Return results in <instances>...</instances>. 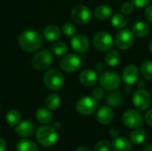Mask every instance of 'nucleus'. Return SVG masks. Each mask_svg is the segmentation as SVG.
Wrapping results in <instances>:
<instances>
[{"instance_id": "nucleus-20", "label": "nucleus", "mask_w": 152, "mask_h": 151, "mask_svg": "<svg viewBox=\"0 0 152 151\" xmlns=\"http://www.w3.org/2000/svg\"><path fill=\"white\" fill-rule=\"evenodd\" d=\"M132 31L138 37H145L150 33V26L144 21H137L134 24Z\"/></svg>"}, {"instance_id": "nucleus-6", "label": "nucleus", "mask_w": 152, "mask_h": 151, "mask_svg": "<svg viewBox=\"0 0 152 151\" xmlns=\"http://www.w3.org/2000/svg\"><path fill=\"white\" fill-rule=\"evenodd\" d=\"M53 63V55L48 50H42L36 53L32 60V65L38 70H45Z\"/></svg>"}, {"instance_id": "nucleus-26", "label": "nucleus", "mask_w": 152, "mask_h": 151, "mask_svg": "<svg viewBox=\"0 0 152 151\" xmlns=\"http://www.w3.org/2000/svg\"><path fill=\"white\" fill-rule=\"evenodd\" d=\"M16 151H38V149L33 142L22 139L17 143Z\"/></svg>"}, {"instance_id": "nucleus-19", "label": "nucleus", "mask_w": 152, "mask_h": 151, "mask_svg": "<svg viewBox=\"0 0 152 151\" xmlns=\"http://www.w3.org/2000/svg\"><path fill=\"white\" fill-rule=\"evenodd\" d=\"M61 35V28L56 25H49L44 30V36L48 41H56Z\"/></svg>"}, {"instance_id": "nucleus-32", "label": "nucleus", "mask_w": 152, "mask_h": 151, "mask_svg": "<svg viewBox=\"0 0 152 151\" xmlns=\"http://www.w3.org/2000/svg\"><path fill=\"white\" fill-rule=\"evenodd\" d=\"M62 31L63 34L68 36V37H72L73 36H75L77 28L75 27V25L71 22H66L63 24L62 26Z\"/></svg>"}, {"instance_id": "nucleus-29", "label": "nucleus", "mask_w": 152, "mask_h": 151, "mask_svg": "<svg viewBox=\"0 0 152 151\" xmlns=\"http://www.w3.org/2000/svg\"><path fill=\"white\" fill-rule=\"evenodd\" d=\"M126 23H127L126 18L123 13H116L111 18V24L116 28H119V29L124 28Z\"/></svg>"}, {"instance_id": "nucleus-12", "label": "nucleus", "mask_w": 152, "mask_h": 151, "mask_svg": "<svg viewBox=\"0 0 152 151\" xmlns=\"http://www.w3.org/2000/svg\"><path fill=\"white\" fill-rule=\"evenodd\" d=\"M82 61L77 54L70 53L64 56L61 61V68L67 73H73L77 71L81 66Z\"/></svg>"}, {"instance_id": "nucleus-39", "label": "nucleus", "mask_w": 152, "mask_h": 151, "mask_svg": "<svg viewBox=\"0 0 152 151\" xmlns=\"http://www.w3.org/2000/svg\"><path fill=\"white\" fill-rule=\"evenodd\" d=\"M6 149H7V144L5 140L0 137V151H6Z\"/></svg>"}, {"instance_id": "nucleus-27", "label": "nucleus", "mask_w": 152, "mask_h": 151, "mask_svg": "<svg viewBox=\"0 0 152 151\" xmlns=\"http://www.w3.org/2000/svg\"><path fill=\"white\" fill-rule=\"evenodd\" d=\"M5 118H6L7 124L11 127H13V126H16L20 122V114L16 109H11L7 112Z\"/></svg>"}, {"instance_id": "nucleus-2", "label": "nucleus", "mask_w": 152, "mask_h": 151, "mask_svg": "<svg viewBox=\"0 0 152 151\" xmlns=\"http://www.w3.org/2000/svg\"><path fill=\"white\" fill-rule=\"evenodd\" d=\"M37 140L43 147H53L58 140L57 131L51 125L40 126L37 132Z\"/></svg>"}, {"instance_id": "nucleus-11", "label": "nucleus", "mask_w": 152, "mask_h": 151, "mask_svg": "<svg viewBox=\"0 0 152 151\" xmlns=\"http://www.w3.org/2000/svg\"><path fill=\"white\" fill-rule=\"evenodd\" d=\"M133 102L134 107L139 110H145L150 108L151 104V97L149 92L140 88L134 92L133 95Z\"/></svg>"}, {"instance_id": "nucleus-33", "label": "nucleus", "mask_w": 152, "mask_h": 151, "mask_svg": "<svg viewBox=\"0 0 152 151\" xmlns=\"http://www.w3.org/2000/svg\"><path fill=\"white\" fill-rule=\"evenodd\" d=\"M134 10V4L133 3H130V2H126V3H124L121 7H120V11H121V13L123 14H130L131 12H133Z\"/></svg>"}, {"instance_id": "nucleus-14", "label": "nucleus", "mask_w": 152, "mask_h": 151, "mask_svg": "<svg viewBox=\"0 0 152 151\" xmlns=\"http://www.w3.org/2000/svg\"><path fill=\"white\" fill-rule=\"evenodd\" d=\"M79 82L85 87H93L98 82L97 73L93 69H85L79 75Z\"/></svg>"}, {"instance_id": "nucleus-35", "label": "nucleus", "mask_w": 152, "mask_h": 151, "mask_svg": "<svg viewBox=\"0 0 152 151\" xmlns=\"http://www.w3.org/2000/svg\"><path fill=\"white\" fill-rule=\"evenodd\" d=\"M93 97L96 100V101H100L104 97V91L103 88L101 87H97L93 91Z\"/></svg>"}, {"instance_id": "nucleus-17", "label": "nucleus", "mask_w": 152, "mask_h": 151, "mask_svg": "<svg viewBox=\"0 0 152 151\" xmlns=\"http://www.w3.org/2000/svg\"><path fill=\"white\" fill-rule=\"evenodd\" d=\"M96 117H97V120H98V122L100 124L106 125L110 124L113 121V119H114V112L110 107L103 106L98 110Z\"/></svg>"}, {"instance_id": "nucleus-23", "label": "nucleus", "mask_w": 152, "mask_h": 151, "mask_svg": "<svg viewBox=\"0 0 152 151\" xmlns=\"http://www.w3.org/2000/svg\"><path fill=\"white\" fill-rule=\"evenodd\" d=\"M146 138V131L143 128H136L130 134V140L134 144H142Z\"/></svg>"}, {"instance_id": "nucleus-5", "label": "nucleus", "mask_w": 152, "mask_h": 151, "mask_svg": "<svg viewBox=\"0 0 152 151\" xmlns=\"http://www.w3.org/2000/svg\"><path fill=\"white\" fill-rule=\"evenodd\" d=\"M94 46L100 52H107L112 49L114 41L110 34L105 31H100L94 36Z\"/></svg>"}, {"instance_id": "nucleus-4", "label": "nucleus", "mask_w": 152, "mask_h": 151, "mask_svg": "<svg viewBox=\"0 0 152 151\" xmlns=\"http://www.w3.org/2000/svg\"><path fill=\"white\" fill-rule=\"evenodd\" d=\"M93 13L91 9L83 4L76 5L71 11V18L77 24L79 25H86L90 22L92 20Z\"/></svg>"}, {"instance_id": "nucleus-15", "label": "nucleus", "mask_w": 152, "mask_h": 151, "mask_svg": "<svg viewBox=\"0 0 152 151\" xmlns=\"http://www.w3.org/2000/svg\"><path fill=\"white\" fill-rule=\"evenodd\" d=\"M139 78V69L134 65H128L122 73V80L127 85H132L137 82Z\"/></svg>"}, {"instance_id": "nucleus-16", "label": "nucleus", "mask_w": 152, "mask_h": 151, "mask_svg": "<svg viewBox=\"0 0 152 151\" xmlns=\"http://www.w3.org/2000/svg\"><path fill=\"white\" fill-rule=\"evenodd\" d=\"M16 133L21 138H28L35 133V125L31 121L24 120L20 122L15 128Z\"/></svg>"}, {"instance_id": "nucleus-36", "label": "nucleus", "mask_w": 152, "mask_h": 151, "mask_svg": "<svg viewBox=\"0 0 152 151\" xmlns=\"http://www.w3.org/2000/svg\"><path fill=\"white\" fill-rule=\"evenodd\" d=\"M132 2L134 4V6L142 8V7L148 5V4L151 2V0H132Z\"/></svg>"}, {"instance_id": "nucleus-18", "label": "nucleus", "mask_w": 152, "mask_h": 151, "mask_svg": "<svg viewBox=\"0 0 152 151\" xmlns=\"http://www.w3.org/2000/svg\"><path fill=\"white\" fill-rule=\"evenodd\" d=\"M112 150L113 151H132V145L125 137H116L112 142Z\"/></svg>"}, {"instance_id": "nucleus-8", "label": "nucleus", "mask_w": 152, "mask_h": 151, "mask_svg": "<svg viewBox=\"0 0 152 151\" xmlns=\"http://www.w3.org/2000/svg\"><path fill=\"white\" fill-rule=\"evenodd\" d=\"M99 82H100V85L104 90L114 91L119 87L121 84V78L117 73L113 71H108L102 74Z\"/></svg>"}, {"instance_id": "nucleus-3", "label": "nucleus", "mask_w": 152, "mask_h": 151, "mask_svg": "<svg viewBox=\"0 0 152 151\" xmlns=\"http://www.w3.org/2000/svg\"><path fill=\"white\" fill-rule=\"evenodd\" d=\"M45 86L52 91L60 90L64 85V77L57 69H50L44 76Z\"/></svg>"}, {"instance_id": "nucleus-42", "label": "nucleus", "mask_w": 152, "mask_h": 151, "mask_svg": "<svg viewBox=\"0 0 152 151\" xmlns=\"http://www.w3.org/2000/svg\"><path fill=\"white\" fill-rule=\"evenodd\" d=\"M96 69H97L98 72H102V71L104 69V67H103V65H102V63H98V64L96 65Z\"/></svg>"}, {"instance_id": "nucleus-40", "label": "nucleus", "mask_w": 152, "mask_h": 151, "mask_svg": "<svg viewBox=\"0 0 152 151\" xmlns=\"http://www.w3.org/2000/svg\"><path fill=\"white\" fill-rule=\"evenodd\" d=\"M110 134L111 137L116 138V137H118V130L117 128H112V129H110Z\"/></svg>"}, {"instance_id": "nucleus-10", "label": "nucleus", "mask_w": 152, "mask_h": 151, "mask_svg": "<svg viewBox=\"0 0 152 151\" xmlns=\"http://www.w3.org/2000/svg\"><path fill=\"white\" fill-rule=\"evenodd\" d=\"M124 125L131 129H136L143 125V118L140 112L134 109L126 110L122 117Z\"/></svg>"}, {"instance_id": "nucleus-31", "label": "nucleus", "mask_w": 152, "mask_h": 151, "mask_svg": "<svg viewBox=\"0 0 152 151\" xmlns=\"http://www.w3.org/2000/svg\"><path fill=\"white\" fill-rule=\"evenodd\" d=\"M141 72L145 79L152 80V61H147L141 66Z\"/></svg>"}, {"instance_id": "nucleus-25", "label": "nucleus", "mask_w": 152, "mask_h": 151, "mask_svg": "<svg viewBox=\"0 0 152 151\" xmlns=\"http://www.w3.org/2000/svg\"><path fill=\"white\" fill-rule=\"evenodd\" d=\"M61 105V99L58 94L52 93L45 99V106L49 110H55Z\"/></svg>"}, {"instance_id": "nucleus-37", "label": "nucleus", "mask_w": 152, "mask_h": 151, "mask_svg": "<svg viewBox=\"0 0 152 151\" xmlns=\"http://www.w3.org/2000/svg\"><path fill=\"white\" fill-rule=\"evenodd\" d=\"M144 15H145V18H146L147 20L152 22V4L149 5V6L145 9Z\"/></svg>"}, {"instance_id": "nucleus-24", "label": "nucleus", "mask_w": 152, "mask_h": 151, "mask_svg": "<svg viewBox=\"0 0 152 151\" xmlns=\"http://www.w3.org/2000/svg\"><path fill=\"white\" fill-rule=\"evenodd\" d=\"M105 62L110 67H116L120 62V54L116 50H111L105 55Z\"/></svg>"}, {"instance_id": "nucleus-21", "label": "nucleus", "mask_w": 152, "mask_h": 151, "mask_svg": "<svg viewBox=\"0 0 152 151\" xmlns=\"http://www.w3.org/2000/svg\"><path fill=\"white\" fill-rule=\"evenodd\" d=\"M36 118L40 124L47 125L52 121L53 116H52V113L49 111L48 109L40 108L36 112Z\"/></svg>"}, {"instance_id": "nucleus-9", "label": "nucleus", "mask_w": 152, "mask_h": 151, "mask_svg": "<svg viewBox=\"0 0 152 151\" xmlns=\"http://www.w3.org/2000/svg\"><path fill=\"white\" fill-rule=\"evenodd\" d=\"M98 107L97 101L94 97L85 96L80 98L76 105L77 111L83 116H89L93 114Z\"/></svg>"}, {"instance_id": "nucleus-46", "label": "nucleus", "mask_w": 152, "mask_h": 151, "mask_svg": "<svg viewBox=\"0 0 152 151\" xmlns=\"http://www.w3.org/2000/svg\"><path fill=\"white\" fill-rule=\"evenodd\" d=\"M149 49H150V51H151V53H152V40L150 42V44H149Z\"/></svg>"}, {"instance_id": "nucleus-1", "label": "nucleus", "mask_w": 152, "mask_h": 151, "mask_svg": "<svg viewBox=\"0 0 152 151\" xmlns=\"http://www.w3.org/2000/svg\"><path fill=\"white\" fill-rule=\"evenodd\" d=\"M19 45L22 50L28 53L37 51L43 44L42 35L35 30L23 31L18 38Z\"/></svg>"}, {"instance_id": "nucleus-45", "label": "nucleus", "mask_w": 152, "mask_h": 151, "mask_svg": "<svg viewBox=\"0 0 152 151\" xmlns=\"http://www.w3.org/2000/svg\"><path fill=\"white\" fill-rule=\"evenodd\" d=\"M126 93H130L131 91H132V88H131V85H127L126 86Z\"/></svg>"}, {"instance_id": "nucleus-28", "label": "nucleus", "mask_w": 152, "mask_h": 151, "mask_svg": "<svg viewBox=\"0 0 152 151\" xmlns=\"http://www.w3.org/2000/svg\"><path fill=\"white\" fill-rule=\"evenodd\" d=\"M123 102V95L121 94V93H111L108 95L107 97V103L110 106V107H114L117 108L118 106H120Z\"/></svg>"}, {"instance_id": "nucleus-44", "label": "nucleus", "mask_w": 152, "mask_h": 151, "mask_svg": "<svg viewBox=\"0 0 152 151\" xmlns=\"http://www.w3.org/2000/svg\"><path fill=\"white\" fill-rule=\"evenodd\" d=\"M53 126L54 127V129H55L56 131H58V130L61 128V124H60V123H54Z\"/></svg>"}, {"instance_id": "nucleus-43", "label": "nucleus", "mask_w": 152, "mask_h": 151, "mask_svg": "<svg viewBox=\"0 0 152 151\" xmlns=\"http://www.w3.org/2000/svg\"><path fill=\"white\" fill-rule=\"evenodd\" d=\"M75 151H91V150L86 147H80V148L77 149Z\"/></svg>"}, {"instance_id": "nucleus-22", "label": "nucleus", "mask_w": 152, "mask_h": 151, "mask_svg": "<svg viewBox=\"0 0 152 151\" xmlns=\"http://www.w3.org/2000/svg\"><path fill=\"white\" fill-rule=\"evenodd\" d=\"M94 15L99 20H107L112 15V9L110 6L106 4L99 5L94 10Z\"/></svg>"}, {"instance_id": "nucleus-7", "label": "nucleus", "mask_w": 152, "mask_h": 151, "mask_svg": "<svg viewBox=\"0 0 152 151\" xmlns=\"http://www.w3.org/2000/svg\"><path fill=\"white\" fill-rule=\"evenodd\" d=\"M134 34L128 28L120 29L115 36V44L121 50H128L134 44Z\"/></svg>"}, {"instance_id": "nucleus-30", "label": "nucleus", "mask_w": 152, "mask_h": 151, "mask_svg": "<svg viewBox=\"0 0 152 151\" xmlns=\"http://www.w3.org/2000/svg\"><path fill=\"white\" fill-rule=\"evenodd\" d=\"M52 50L53 52L58 55V56H62V55H65L68 51H69V47L68 45L63 43V42H56L53 44L52 46Z\"/></svg>"}, {"instance_id": "nucleus-38", "label": "nucleus", "mask_w": 152, "mask_h": 151, "mask_svg": "<svg viewBox=\"0 0 152 151\" xmlns=\"http://www.w3.org/2000/svg\"><path fill=\"white\" fill-rule=\"evenodd\" d=\"M145 121L150 126L152 127V109H150L149 111H147V113L145 115Z\"/></svg>"}, {"instance_id": "nucleus-13", "label": "nucleus", "mask_w": 152, "mask_h": 151, "mask_svg": "<svg viewBox=\"0 0 152 151\" xmlns=\"http://www.w3.org/2000/svg\"><path fill=\"white\" fill-rule=\"evenodd\" d=\"M70 44L72 49L79 53H86L89 47H90V43L88 38L84 36V35H75L72 36Z\"/></svg>"}, {"instance_id": "nucleus-41", "label": "nucleus", "mask_w": 152, "mask_h": 151, "mask_svg": "<svg viewBox=\"0 0 152 151\" xmlns=\"http://www.w3.org/2000/svg\"><path fill=\"white\" fill-rule=\"evenodd\" d=\"M142 151H152V144L146 143L142 148Z\"/></svg>"}, {"instance_id": "nucleus-34", "label": "nucleus", "mask_w": 152, "mask_h": 151, "mask_svg": "<svg viewBox=\"0 0 152 151\" xmlns=\"http://www.w3.org/2000/svg\"><path fill=\"white\" fill-rule=\"evenodd\" d=\"M110 144L107 141H101L99 142L95 147L94 151H110Z\"/></svg>"}]
</instances>
